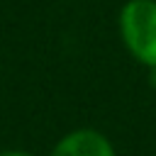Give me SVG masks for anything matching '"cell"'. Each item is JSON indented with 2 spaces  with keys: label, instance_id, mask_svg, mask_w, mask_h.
Wrapping results in <instances>:
<instances>
[{
  "label": "cell",
  "instance_id": "6da1fadb",
  "mask_svg": "<svg viewBox=\"0 0 156 156\" xmlns=\"http://www.w3.org/2000/svg\"><path fill=\"white\" fill-rule=\"evenodd\" d=\"M119 27L127 49L156 68V0H129L119 12Z\"/></svg>",
  "mask_w": 156,
  "mask_h": 156
},
{
  "label": "cell",
  "instance_id": "3957f363",
  "mask_svg": "<svg viewBox=\"0 0 156 156\" xmlns=\"http://www.w3.org/2000/svg\"><path fill=\"white\" fill-rule=\"evenodd\" d=\"M0 156H29V154H24V151H5Z\"/></svg>",
  "mask_w": 156,
  "mask_h": 156
},
{
  "label": "cell",
  "instance_id": "7a4b0ae2",
  "mask_svg": "<svg viewBox=\"0 0 156 156\" xmlns=\"http://www.w3.org/2000/svg\"><path fill=\"white\" fill-rule=\"evenodd\" d=\"M51 156H115V149L102 134L93 129H78L63 136Z\"/></svg>",
  "mask_w": 156,
  "mask_h": 156
}]
</instances>
